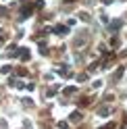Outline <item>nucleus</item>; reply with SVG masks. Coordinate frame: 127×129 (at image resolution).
I'll return each mask as SVG.
<instances>
[{
    "label": "nucleus",
    "instance_id": "obj_1",
    "mask_svg": "<svg viewBox=\"0 0 127 129\" xmlns=\"http://www.w3.org/2000/svg\"><path fill=\"white\" fill-rule=\"evenodd\" d=\"M56 34H67V27H62V25L56 27Z\"/></svg>",
    "mask_w": 127,
    "mask_h": 129
}]
</instances>
